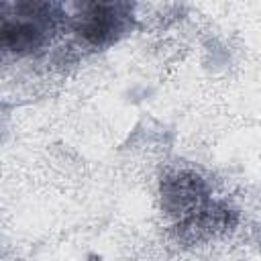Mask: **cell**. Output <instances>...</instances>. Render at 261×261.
Instances as JSON below:
<instances>
[{
	"mask_svg": "<svg viewBox=\"0 0 261 261\" xmlns=\"http://www.w3.org/2000/svg\"><path fill=\"white\" fill-rule=\"evenodd\" d=\"M161 208L181 241H204L237 224V212L216 200L210 184L190 167L169 169L161 177Z\"/></svg>",
	"mask_w": 261,
	"mask_h": 261,
	"instance_id": "6da1fadb",
	"label": "cell"
},
{
	"mask_svg": "<svg viewBox=\"0 0 261 261\" xmlns=\"http://www.w3.org/2000/svg\"><path fill=\"white\" fill-rule=\"evenodd\" d=\"M67 29L59 0H0V45L8 57H33Z\"/></svg>",
	"mask_w": 261,
	"mask_h": 261,
	"instance_id": "7a4b0ae2",
	"label": "cell"
},
{
	"mask_svg": "<svg viewBox=\"0 0 261 261\" xmlns=\"http://www.w3.org/2000/svg\"><path fill=\"white\" fill-rule=\"evenodd\" d=\"M137 0H73L67 29L86 49H108L135 29Z\"/></svg>",
	"mask_w": 261,
	"mask_h": 261,
	"instance_id": "3957f363",
	"label": "cell"
}]
</instances>
